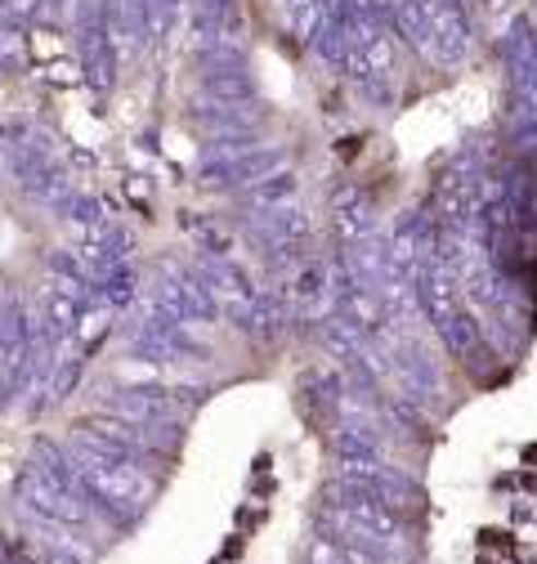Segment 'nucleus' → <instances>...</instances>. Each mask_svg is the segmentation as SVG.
<instances>
[{"instance_id":"3","label":"nucleus","mask_w":537,"mask_h":564,"mask_svg":"<svg viewBox=\"0 0 537 564\" xmlns=\"http://www.w3.org/2000/svg\"><path fill=\"white\" fill-rule=\"evenodd\" d=\"M40 564H85V555H72V547H55L40 555Z\"/></svg>"},{"instance_id":"4","label":"nucleus","mask_w":537,"mask_h":564,"mask_svg":"<svg viewBox=\"0 0 537 564\" xmlns=\"http://www.w3.org/2000/svg\"><path fill=\"white\" fill-rule=\"evenodd\" d=\"M533 59H537V45H533Z\"/></svg>"},{"instance_id":"2","label":"nucleus","mask_w":537,"mask_h":564,"mask_svg":"<svg viewBox=\"0 0 537 564\" xmlns=\"http://www.w3.org/2000/svg\"><path fill=\"white\" fill-rule=\"evenodd\" d=\"M439 337H444V345H448L457 359H466V354L479 345V322H475V314L457 309V314H448L444 322H439Z\"/></svg>"},{"instance_id":"1","label":"nucleus","mask_w":537,"mask_h":564,"mask_svg":"<svg viewBox=\"0 0 537 564\" xmlns=\"http://www.w3.org/2000/svg\"><path fill=\"white\" fill-rule=\"evenodd\" d=\"M23 502L45 515V520L55 525H85L90 520V493L85 484L77 480V470L68 461H32L23 470Z\"/></svg>"}]
</instances>
